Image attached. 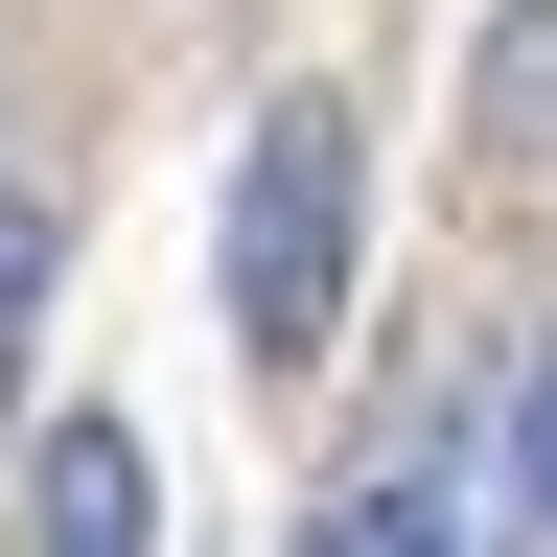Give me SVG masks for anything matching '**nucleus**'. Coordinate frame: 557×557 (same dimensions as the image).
Listing matches in <instances>:
<instances>
[{
  "mask_svg": "<svg viewBox=\"0 0 557 557\" xmlns=\"http://www.w3.org/2000/svg\"><path fill=\"white\" fill-rule=\"evenodd\" d=\"M511 442H534V534H557V348L511 372Z\"/></svg>",
  "mask_w": 557,
  "mask_h": 557,
  "instance_id": "39448f33",
  "label": "nucleus"
},
{
  "mask_svg": "<svg viewBox=\"0 0 557 557\" xmlns=\"http://www.w3.org/2000/svg\"><path fill=\"white\" fill-rule=\"evenodd\" d=\"M302 557H442V534H418V511H395V465H372V487H348V511H325Z\"/></svg>",
  "mask_w": 557,
  "mask_h": 557,
  "instance_id": "7ed1b4c3",
  "label": "nucleus"
},
{
  "mask_svg": "<svg viewBox=\"0 0 557 557\" xmlns=\"http://www.w3.org/2000/svg\"><path fill=\"white\" fill-rule=\"evenodd\" d=\"M24 302H47V209L0 186V372H24Z\"/></svg>",
  "mask_w": 557,
  "mask_h": 557,
  "instance_id": "20e7f679",
  "label": "nucleus"
},
{
  "mask_svg": "<svg viewBox=\"0 0 557 557\" xmlns=\"http://www.w3.org/2000/svg\"><path fill=\"white\" fill-rule=\"evenodd\" d=\"M348 256H372V116H348V94H256V139H233V233H209L256 372H325Z\"/></svg>",
  "mask_w": 557,
  "mask_h": 557,
  "instance_id": "f257e3e1",
  "label": "nucleus"
},
{
  "mask_svg": "<svg viewBox=\"0 0 557 557\" xmlns=\"http://www.w3.org/2000/svg\"><path fill=\"white\" fill-rule=\"evenodd\" d=\"M24 511H47V557H139V418H47V465H24Z\"/></svg>",
  "mask_w": 557,
  "mask_h": 557,
  "instance_id": "f03ea898",
  "label": "nucleus"
}]
</instances>
